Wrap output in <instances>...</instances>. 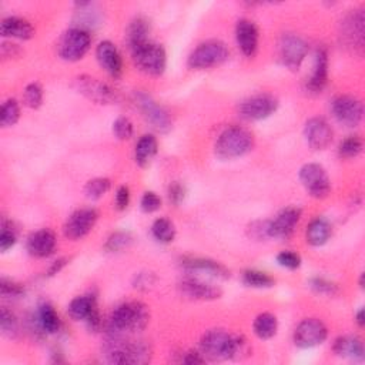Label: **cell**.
Masks as SVG:
<instances>
[{"mask_svg": "<svg viewBox=\"0 0 365 365\" xmlns=\"http://www.w3.org/2000/svg\"><path fill=\"white\" fill-rule=\"evenodd\" d=\"M200 350L205 359L226 361L247 354V341L244 337L232 335L224 330H212L203 335Z\"/></svg>", "mask_w": 365, "mask_h": 365, "instance_id": "6da1fadb", "label": "cell"}, {"mask_svg": "<svg viewBox=\"0 0 365 365\" xmlns=\"http://www.w3.org/2000/svg\"><path fill=\"white\" fill-rule=\"evenodd\" d=\"M150 321L148 308L139 301L124 303L112 314L110 324L114 332H137L147 327Z\"/></svg>", "mask_w": 365, "mask_h": 365, "instance_id": "7a4b0ae2", "label": "cell"}, {"mask_svg": "<svg viewBox=\"0 0 365 365\" xmlns=\"http://www.w3.org/2000/svg\"><path fill=\"white\" fill-rule=\"evenodd\" d=\"M254 146V137L248 130L234 126L226 128L216 142V154L220 159H237L247 154Z\"/></svg>", "mask_w": 365, "mask_h": 365, "instance_id": "3957f363", "label": "cell"}, {"mask_svg": "<svg viewBox=\"0 0 365 365\" xmlns=\"http://www.w3.org/2000/svg\"><path fill=\"white\" fill-rule=\"evenodd\" d=\"M106 357L112 364H146L150 359V350L142 341H124L113 337L106 347Z\"/></svg>", "mask_w": 365, "mask_h": 365, "instance_id": "277c9868", "label": "cell"}, {"mask_svg": "<svg viewBox=\"0 0 365 365\" xmlns=\"http://www.w3.org/2000/svg\"><path fill=\"white\" fill-rule=\"evenodd\" d=\"M133 60L136 66L151 76H160L166 70V51L160 44L147 42L137 49L132 50Z\"/></svg>", "mask_w": 365, "mask_h": 365, "instance_id": "5b68a950", "label": "cell"}, {"mask_svg": "<svg viewBox=\"0 0 365 365\" xmlns=\"http://www.w3.org/2000/svg\"><path fill=\"white\" fill-rule=\"evenodd\" d=\"M230 51L221 40H207L201 43L189 58L192 69H210L224 63L228 59Z\"/></svg>", "mask_w": 365, "mask_h": 365, "instance_id": "8992f818", "label": "cell"}, {"mask_svg": "<svg viewBox=\"0 0 365 365\" xmlns=\"http://www.w3.org/2000/svg\"><path fill=\"white\" fill-rule=\"evenodd\" d=\"M90 44L92 39L86 29L73 28L60 37L59 55L66 62H77L85 58Z\"/></svg>", "mask_w": 365, "mask_h": 365, "instance_id": "52a82bcc", "label": "cell"}, {"mask_svg": "<svg viewBox=\"0 0 365 365\" xmlns=\"http://www.w3.org/2000/svg\"><path fill=\"white\" fill-rule=\"evenodd\" d=\"M300 180L305 190L316 198H324L331 190V182L323 166L316 163L304 164L300 170Z\"/></svg>", "mask_w": 365, "mask_h": 365, "instance_id": "ba28073f", "label": "cell"}, {"mask_svg": "<svg viewBox=\"0 0 365 365\" xmlns=\"http://www.w3.org/2000/svg\"><path fill=\"white\" fill-rule=\"evenodd\" d=\"M278 108V101L270 94H258L244 100L239 106V114L246 120H263L270 117Z\"/></svg>", "mask_w": 365, "mask_h": 365, "instance_id": "9c48e42d", "label": "cell"}, {"mask_svg": "<svg viewBox=\"0 0 365 365\" xmlns=\"http://www.w3.org/2000/svg\"><path fill=\"white\" fill-rule=\"evenodd\" d=\"M328 330L325 324L317 319H308L300 323L294 332V343L300 348H312L327 340Z\"/></svg>", "mask_w": 365, "mask_h": 365, "instance_id": "30bf717a", "label": "cell"}, {"mask_svg": "<svg viewBox=\"0 0 365 365\" xmlns=\"http://www.w3.org/2000/svg\"><path fill=\"white\" fill-rule=\"evenodd\" d=\"M308 53L307 43L297 35H284L280 40V58L291 70H298Z\"/></svg>", "mask_w": 365, "mask_h": 365, "instance_id": "8fae6325", "label": "cell"}, {"mask_svg": "<svg viewBox=\"0 0 365 365\" xmlns=\"http://www.w3.org/2000/svg\"><path fill=\"white\" fill-rule=\"evenodd\" d=\"M362 104L351 96H340L332 101V114L346 127H355L362 120Z\"/></svg>", "mask_w": 365, "mask_h": 365, "instance_id": "7c38bea8", "label": "cell"}, {"mask_svg": "<svg viewBox=\"0 0 365 365\" xmlns=\"http://www.w3.org/2000/svg\"><path fill=\"white\" fill-rule=\"evenodd\" d=\"M74 86L77 92L86 96L94 103L99 104H110L116 101V93L108 86L101 83L100 80L94 79L90 76H80L74 80Z\"/></svg>", "mask_w": 365, "mask_h": 365, "instance_id": "4fadbf2b", "label": "cell"}, {"mask_svg": "<svg viewBox=\"0 0 365 365\" xmlns=\"http://www.w3.org/2000/svg\"><path fill=\"white\" fill-rule=\"evenodd\" d=\"M136 104L139 106L140 112L146 117V120L159 132H167L171 128V120L167 114V112L160 108L150 96L144 93L136 94Z\"/></svg>", "mask_w": 365, "mask_h": 365, "instance_id": "5bb4252c", "label": "cell"}, {"mask_svg": "<svg viewBox=\"0 0 365 365\" xmlns=\"http://www.w3.org/2000/svg\"><path fill=\"white\" fill-rule=\"evenodd\" d=\"M97 221V213L93 208H82L74 212L65 224V236L71 240H79L92 231Z\"/></svg>", "mask_w": 365, "mask_h": 365, "instance_id": "9a60e30c", "label": "cell"}, {"mask_svg": "<svg viewBox=\"0 0 365 365\" xmlns=\"http://www.w3.org/2000/svg\"><path fill=\"white\" fill-rule=\"evenodd\" d=\"M365 17L362 10H354L341 22V37L347 46L354 50H362L364 47Z\"/></svg>", "mask_w": 365, "mask_h": 365, "instance_id": "2e32d148", "label": "cell"}, {"mask_svg": "<svg viewBox=\"0 0 365 365\" xmlns=\"http://www.w3.org/2000/svg\"><path fill=\"white\" fill-rule=\"evenodd\" d=\"M67 312L71 320L86 321L92 330H96L100 325L99 311H97L96 301L93 297H87V296L76 297L69 304Z\"/></svg>", "mask_w": 365, "mask_h": 365, "instance_id": "e0dca14e", "label": "cell"}, {"mask_svg": "<svg viewBox=\"0 0 365 365\" xmlns=\"http://www.w3.org/2000/svg\"><path fill=\"white\" fill-rule=\"evenodd\" d=\"M304 136L311 148L324 150L332 142V130L324 119L314 117L305 123Z\"/></svg>", "mask_w": 365, "mask_h": 365, "instance_id": "ac0fdd59", "label": "cell"}, {"mask_svg": "<svg viewBox=\"0 0 365 365\" xmlns=\"http://www.w3.org/2000/svg\"><path fill=\"white\" fill-rule=\"evenodd\" d=\"M301 217V210L297 207H289L273 220L269 221V234L270 237L274 239H284L289 237L290 234L294 231L296 226L298 224Z\"/></svg>", "mask_w": 365, "mask_h": 365, "instance_id": "d6986e66", "label": "cell"}, {"mask_svg": "<svg viewBox=\"0 0 365 365\" xmlns=\"http://www.w3.org/2000/svg\"><path fill=\"white\" fill-rule=\"evenodd\" d=\"M96 58L100 63V66L106 70L110 76L119 77L123 71V62L121 56L119 53L117 47L109 42L104 40L101 42L96 49Z\"/></svg>", "mask_w": 365, "mask_h": 365, "instance_id": "ffe728a7", "label": "cell"}, {"mask_svg": "<svg viewBox=\"0 0 365 365\" xmlns=\"http://www.w3.org/2000/svg\"><path fill=\"white\" fill-rule=\"evenodd\" d=\"M180 290L181 293L194 298V300H203V301H210L217 300L221 297V290L214 287L213 284L204 282L197 278H186L180 282Z\"/></svg>", "mask_w": 365, "mask_h": 365, "instance_id": "44dd1931", "label": "cell"}, {"mask_svg": "<svg viewBox=\"0 0 365 365\" xmlns=\"http://www.w3.org/2000/svg\"><path fill=\"white\" fill-rule=\"evenodd\" d=\"M236 39L239 47L246 56H254L258 47V29L253 22L247 19L239 20L236 26Z\"/></svg>", "mask_w": 365, "mask_h": 365, "instance_id": "7402d4cb", "label": "cell"}, {"mask_svg": "<svg viewBox=\"0 0 365 365\" xmlns=\"http://www.w3.org/2000/svg\"><path fill=\"white\" fill-rule=\"evenodd\" d=\"M56 248V237L55 234L50 230H39L28 239V251L37 257V258H46L53 254Z\"/></svg>", "mask_w": 365, "mask_h": 365, "instance_id": "603a6c76", "label": "cell"}, {"mask_svg": "<svg viewBox=\"0 0 365 365\" xmlns=\"http://www.w3.org/2000/svg\"><path fill=\"white\" fill-rule=\"evenodd\" d=\"M0 33L5 37H15L20 40H28L33 37V26L22 17L10 16L6 17L2 22V26H0Z\"/></svg>", "mask_w": 365, "mask_h": 365, "instance_id": "cb8c5ba5", "label": "cell"}, {"mask_svg": "<svg viewBox=\"0 0 365 365\" xmlns=\"http://www.w3.org/2000/svg\"><path fill=\"white\" fill-rule=\"evenodd\" d=\"M334 353L338 357L350 358L354 361H362L364 359V346L359 338L353 335H344L337 338L334 343Z\"/></svg>", "mask_w": 365, "mask_h": 365, "instance_id": "d4e9b609", "label": "cell"}, {"mask_svg": "<svg viewBox=\"0 0 365 365\" xmlns=\"http://www.w3.org/2000/svg\"><path fill=\"white\" fill-rule=\"evenodd\" d=\"M328 77V58L324 50H319L314 62V70L308 80V90L312 93H321L324 86L327 85Z\"/></svg>", "mask_w": 365, "mask_h": 365, "instance_id": "484cf974", "label": "cell"}, {"mask_svg": "<svg viewBox=\"0 0 365 365\" xmlns=\"http://www.w3.org/2000/svg\"><path fill=\"white\" fill-rule=\"evenodd\" d=\"M182 266L190 271H200L219 278H227L230 275L221 264L207 258H186L185 262H182Z\"/></svg>", "mask_w": 365, "mask_h": 365, "instance_id": "4316f807", "label": "cell"}, {"mask_svg": "<svg viewBox=\"0 0 365 365\" xmlns=\"http://www.w3.org/2000/svg\"><path fill=\"white\" fill-rule=\"evenodd\" d=\"M331 234H332L331 224L324 219H317V220L309 223L305 236H307V241L311 246L320 247L330 240Z\"/></svg>", "mask_w": 365, "mask_h": 365, "instance_id": "83f0119b", "label": "cell"}, {"mask_svg": "<svg viewBox=\"0 0 365 365\" xmlns=\"http://www.w3.org/2000/svg\"><path fill=\"white\" fill-rule=\"evenodd\" d=\"M155 154H158V140H155V137L151 135L142 136L135 150L136 163L142 167H147Z\"/></svg>", "mask_w": 365, "mask_h": 365, "instance_id": "f1b7e54d", "label": "cell"}, {"mask_svg": "<svg viewBox=\"0 0 365 365\" xmlns=\"http://www.w3.org/2000/svg\"><path fill=\"white\" fill-rule=\"evenodd\" d=\"M37 325L46 334H55L60 330V319L50 304L44 303L37 311Z\"/></svg>", "mask_w": 365, "mask_h": 365, "instance_id": "f546056e", "label": "cell"}, {"mask_svg": "<svg viewBox=\"0 0 365 365\" xmlns=\"http://www.w3.org/2000/svg\"><path fill=\"white\" fill-rule=\"evenodd\" d=\"M148 32H150V24L146 19L137 17L136 20H133L132 24L128 26V32H127V42H128L130 50H135L139 46L147 43Z\"/></svg>", "mask_w": 365, "mask_h": 365, "instance_id": "4dcf8cb0", "label": "cell"}, {"mask_svg": "<svg viewBox=\"0 0 365 365\" xmlns=\"http://www.w3.org/2000/svg\"><path fill=\"white\" fill-rule=\"evenodd\" d=\"M254 328V334L262 338V340H270L275 334H277V328H278V321L275 319V316L270 314V312H263V314H260L253 324Z\"/></svg>", "mask_w": 365, "mask_h": 365, "instance_id": "1f68e13d", "label": "cell"}, {"mask_svg": "<svg viewBox=\"0 0 365 365\" xmlns=\"http://www.w3.org/2000/svg\"><path fill=\"white\" fill-rule=\"evenodd\" d=\"M153 237L160 243H171L176 237V228L174 224L167 219H158L151 226Z\"/></svg>", "mask_w": 365, "mask_h": 365, "instance_id": "d6a6232c", "label": "cell"}, {"mask_svg": "<svg viewBox=\"0 0 365 365\" xmlns=\"http://www.w3.org/2000/svg\"><path fill=\"white\" fill-rule=\"evenodd\" d=\"M243 281L253 289H269V287L274 285V280L269 274L257 270H247L243 274Z\"/></svg>", "mask_w": 365, "mask_h": 365, "instance_id": "836d02e7", "label": "cell"}, {"mask_svg": "<svg viewBox=\"0 0 365 365\" xmlns=\"http://www.w3.org/2000/svg\"><path fill=\"white\" fill-rule=\"evenodd\" d=\"M109 190H110V180L99 177V178H93L87 182L86 187H85V194L90 200H97V198H100L106 194Z\"/></svg>", "mask_w": 365, "mask_h": 365, "instance_id": "e575fe53", "label": "cell"}, {"mask_svg": "<svg viewBox=\"0 0 365 365\" xmlns=\"http://www.w3.org/2000/svg\"><path fill=\"white\" fill-rule=\"evenodd\" d=\"M20 117V109L19 104L15 99H9L3 103L2 106V114H0V124L3 127H10L17 123Z\"/></svg>", "mask_w": 365, "mask_h": 365, "instance_id": "d590c367", "label": "cell"}, {"mask_svg": "<svg viewBox=\"0 0 365 365\" xmlns=\"http://www.w3.org/2000/svg\"><path fill=\"white\" fill-rule=\"evenodd\" d=\"M362 151V140L358 136H350L341 142L338 153L343 159H353Z\"/></svg>", "mask_w": 365, "mask_h": 365, "instance_id": "8d00e7d4", "label": "cell"}, {"mask_svg": "<svg viewBox=\"0 0 365 365\" xmlns=\"http://www.w3.org/2000/svg\"><path fill=\"white\" fill-rule=\"evenodd\" d=\"M132 243H133V239L128 232L119 231V232H114L113 236H110V239L106 243V250L117 253L124 248H128Z\"/></svg>", "mask_w": 365, "mask_h": 365, "instance_id": "74e56055", "label": "cell"}, {"mask_svg": "<svg viewBox=\"0 0 365 365\" xmlns=\"http://www.w3.org/2000/svg\"><path fill=\"white\" fill-rule=\"evenodd\" d=\"M0 327H2V332L9 338H15L17 335V320L6 308H3L2 312H0Z\"/></svg>", "mask_w": 365, "mask_h": 365, "instance_id": "f35d334b", "label": "cell"}, {"mask_svg": "<svg viewBox=\"0 0 365 365\" xmlns=\"http://www.w3.org/2000/svg\"><path fill=\"white\" fill-rule=\"evenodd\" d=\"M42 101H43V90H42L40 85L31 83L24 90L26 106H29L31 109H37V108H40Z\"/></svg>", "mask_w": 365, "mask_h": 365, "instance_id": "ab89813d", "label": "cell"}, {"mask_svg": "<svg viewBox=\"0 0 365 365\" xmlns=\"http://www.w3.org/2000/svg\"><path fill=\"white\" fill-rule=\"evenodd\" d=\"M113 133L119 140H128L133 136V124L127 117H119L113 123Z\"/></svg>", "mask_w": 365, "mask_h": 365, "instance_id": "60d3db41", "label": "cell"}, {"mask_svg": "<svg viewBox=\"0 0 365 365\" xmlns=\"http://www.w3.org/2000/svg\"><path fill=\"white\" fill-rule=\"evenodd\" d=\"M277 262L281 267L296 270L301 266V257L293 251H282L277 255Z\"/></svg>", "mask_w": 365, "mask_h": 365, "instance_id": "b9f144b4", "label": "cell"}, {"mask_svg": "<svg viewBox=\"0 0 365 365\" xmlns=\"http://www.w3.org/2000/svg\"><path fill=\"white\" fill-rule=\"evenodd\" d=\"M140 205H142V210L144 213H154L162 207V198L153 192H147L143 194Z\"/></svg>", "mask_w": 365, "mask_h": 365, "instance_id": "7bdbcfd3", "label": "cell"}, {"mask_svg": "<svg viewBox=\"0 0 365 365\" xmlns=\"http://www.w3.org/2000/svg\"><path fill=\"white\" fill-rule=\"evenodd\" d=\"M0 293H2V297L5 298H16L20 297L24 293V290L22 289L20 284L3 278L0 281Z\"/></svg>", "mask_w": 365, "mask_h": 365, "instance_id": "ee69618b", "label": "cell"}, {"mask_svg": "<svg viewBox=\"0 0 365 365\" xmlns=\"http://www.w3.org/2000/svg\"><path fill=\"white\" fill-rule=\"evenodd\" d=\"M311 287L320 294H327V296H334L337 293V285L325 281L323 278H314L311 281Z\"/></svg>", "mask_w": 365, "mask_h": 365, "instance_id": "f6af8a7d", "label": "cell"}, {"mask_svg": "<svg viewBox=\"0 0 365 365\" xmlns=\"http://www.w3.org/2000/svg\"><path fill=\"white\" fill-rule=\"evenodd\" d=\"M16 243V234L13 230H10L5 223H3V228H2V234H0V250L2 251H8L9 248H12Z\"/></svg>", "mask_w": 365, "mask_h": 365, "instance_id": "bcb514c9", "label": "cell"}, {"mask_svg": "<svg viewBox=\"0 0 365 365\" xmlns=\"http://www.w3.org/2000/svg\"><path fill=\"white\" fill-rule=\"evenodd\" d=\"M185 187H182L180 182H173L169 189V197L174 204H180L182 200H185Z\"/></svg>", "mask_w": 365, "mask_h": 365, "instance_id": "7dc6e473", "label": "cell"}, {"mask_svg": "<svg viewBox=\"0 0 365 365\" xmlns=\"http://www.w3.org/2000/svg\"><path fill=\"white\" fill-rule=\"evenodd\" d=\"M128 203H130V192L127 187L121 186L116 193V205L119 210H124V208H127Z\"/></svg>", "mask_w": 365, "mask_h": 365, "instance_id": "c3c4849f", "label": "cell"}, {"mask_svg": "<svg viewBox=\"0 0 365 365\" xmlns=\"http://www.w3.org/2000/svg\"><path fill=\"white\" fill-rule=\"evenodd\" d=\"M204 361H205V358L201 357V354L193 353V351L187 353L185 355V358H182V362H186V364H203Z\"/></svg>", "mask_w": 365, "mask_h": 365, "instance_id": "681fc988", "label": "cell"}, {"mask_svg": "<svg viewBox=\"0 0 365 365\" xmlns=\"http://www.w3.org/2000/svg\"><path fill=\"white\" fill-rule=\"evenodd\" d=\"M63 264H65V263H63V260H59V262H56V264H55L53 267H51V270H50V275L56 274V271H59V270H60V267H62Z\"/></svg>", "mask_w": 365, "mask_h": 365, "instance_id": "f907efd6", "label": "cell"}, {"mask_svg": "<svg viewBox=\"0 0 365 365\" xmlns=\"http://www.w3.org/2000/svg\"><path fill=\"white\" fill-rule=\"evenodd\" d=\"M357 323L359 327H364V309L361 308L357 314Z\"/></svg>", "mask_w": 365, "mask_h": 365, "instance_id": "816d5d0a", "label": "cell"}]
</instances>
